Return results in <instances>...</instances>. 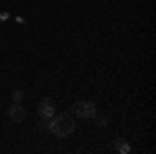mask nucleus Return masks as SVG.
<instances>
[{"label": "nucleus", "mask_w": 156, "mask_h": 154, "mask_svg": "<svg viewBox=\"0 0 156 154\" xmlns=\"http://www.w3.org/2000/svg\"><path fill=\"white\" fill-rule=\"evenodd\" d=\"M48 131H52L56 138H67L75 131V121L69 113H60L48 119Z\"/></svg>", "instance_id": "nucleus-1"}, {"label": "nucleus", "mask_w": 156, "mask_h": 154, "mask_svg": "<svg viewBox=\"0 0 156 154\" xmlns=\"http://www.w3.org/2000/svg\"><path fill=\"white\" fill-rule=\"evenodd\" d=\"M73 113L79 119H94L96 106H94V102H90V100H77V102L73 104Z\"/></svg>", "instance_id": "nucleus-2"}, {"label": "nucleus", "mask_w": 156, "mask_h": 154, "mask_svg": "<svg viewBox=\"0 0 156 154\" xmlns=\"http://www.w3.org/2000/svg\"><path fill=\"white\" fill-rule=\"evenodd\" d=\"M37 115L42 119L54 117V115H56V104H54V100H52V98H42L40 104H37Z\"/></svg>", "instance_id": "nucleus-3"}, {"label": "nucleus", "mask_w": 156, "mask_h": 154, "mask_svg": "<svg viewBox=\"0 0 156 154\" xmlns=\"http://www.w3.org/2000/svg\"><path fill=\"white\" fill-rule=\"evenodd\" d=\"M9 117H11V121H15V123H23L25 108L21 106V102H15V104L9 106Z\"/></svg>", "instance_id": "nucleus-4"}, {"label": "nucleus", "mask_w": 156, "mask_h": 154, "mask_svg": "<svg viewBox=\"0 0 156 154\" xmlns=\"http://www.w3.org/2000/svg\"><path fill=\"white\" fill-rule=\"evenodd\" d=\"M112 150L119 152V154H129L131 152V146H129V142H125L123 138H117L115 144H112Z\"/></svg>", "instance_id": "nucleus-5"}, {"label": "nucleus", "mask_w": 156, "mask_h": 154, "mask_svg": "<svg viewBox=\"0 0 156 154\" xmlns=\"http://www.w3.org/2000/svg\"><path fill=\"white\" fill-rule=\"evenodd\" d=\"M94 119H96V125H100V127H106L108 125V119L104 115H94Z\"/></svg>", "instance_id": "nucleus-6"}, {"label": "nucleus", "mask_w": 156, "mask_h": 154, "mask_svg": "<svg viewBox=\"0 0 156 154\" xmlns=\"http://www.w3.org/2000/svg\"><path fill=\"white\" fill-rule=\"evenodd\" d=\"M21 100H23V92L21 90H15L12 92V102H21Z\"/></svg>", "instance_id": "nucleus-7"}, {"label": "nucleus", "mask_w": 156, "mask_h": 154, "mask_svg": "<svg viewBox=\"0 0 156 154\" xmlns=\"http://www.w3.org/2000/svg\"><path fill=\"white\" fill-rule=\"evenodd\" d=\"M9 19V13H0V21H6Z\"/></svg>", "instance_id": "nucleus-8"}]
</instances>
